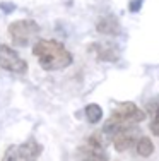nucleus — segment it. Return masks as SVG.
I'll return each mask as SVG.
<instances>
[{"label": "nucleus", "instance_id": "ddd939ff", "mask_svg": "<svg viewBox=\"0 0 159 161\" xmlns=\"http://www.w3.org/2000/svg\"><path fill=\"white\" fill-rule=\"evenodd\" d=\"M142 3H144V0H130V3H128V10L130 12H140V9H142Z\"/></svg>", "mask_w": 159, "mask_h": 161}, {"label": "nucleus", "instance_id": "6e6552de", "mask_svg": "<svg viewBox=\"0 0 159 161\" xmlns=\"http://www.w3.org/2000/svg\"><path fill=\"white\" fill-rule=\"evenodd\" d=\"M139 137H140V134L135 130V127H130V129H123V130H120V132L113 134L109 142L113 144V147L118 153H125V151H128V149L135 147Z\"/></svg>", "mask_w": 159, "mask_h": 161}, {"label": "nucleus", "instance_id": "423d86ee", "mask_svg": "<svg viewBox=\"0 0 159 161\" xmlns=\"http://www.w3.org/2000/svg\"><path fill=\"white\" fill-rule=\"evenodd\" d=\"M0 69L16 75H24L28 74L29 67H28V62L12 47L0 43Z\"/></svg>", "mask_w": 159, "mask_h": 161}, {"label": "nucleus", "instance_id": "0eeeda50", "mask_svg": "<svg viewBox=\"0 0 159 161\" xmlns=\"http://www.w3.org/2000/svg\"><path fill=\"white\" fill-rule=\"evenodd\" d=\"M89 53L98 60V62H109L115 64L120 60V48L111 41H96L89 45Z\"/></svg>", "mask_w": 159, "mask_h": 161}, {"label": "nucleus", "instance_id": "20e7f679", "mask_svg": "<svg viewBox=\"0 0 159 161\" xmlns=\"http://www.w3.org/2000/svg\"><path fill=\"white\" fill-rule=\"evenodd\" d=\"M43 154V144L36 137H29L21 144H12L3 151L2 161H38Z\"/></svg>", "mask_w": 159, "mask_h": 161}, {"label": "nucleus", "instance_id": "4468645a", "mask_svg": "<svg viewBox=\"0 0 159 161\" xmlns=\"http://www.w3.org/2000/svg\"><path fill=\"white\" fill-rule=\"evenodd\" d=\"M0 9H2L5 14H10V12H14L16 5H14V3H0Z\"/></svg>", "mask_w": 159, "mask_h": 161}, {"label": "nucleus", "instance_id": "9d476101", "mask_svg": "<svg viewBox=\"0 0 159 161\" xmlns=\"http://www.w3.org/2000/svg\"><path fill=\"white\" fill-rule=\"evenodd\" d=\"M147 113L151 115V132L159 137V101L147 103Z\"/></svg>", "mask_w": 159, "mask_h": 161}, {"label": "nucleus", "instance_id": "9b49d317", "mask_svg": "<svg viewBox=\"0 0 159 161\" xmlns=\"http://www.w3.org/2000/svg\"><path fill=\"white\" fill-rule=\"evenodd\" d=\"M135 151H137V154L142 156V158H149V156L154 153L152 141H151L149 137H146V136H140L139 141H137V144H135Z\"/></svg>", "mask_w": 159, "mask_h": 161}, {"label": "nucleus", "instance_id": "f03ea898", "mask_svg": "<svg viewBox=\"0 0 159 161\" xmlns=\"http://www.w3.org/2000/svg\"><path fill=\"white\" fill-rule=\"evenodd\" d=\"M144 120H146V112L142 108H139L135 103H132V101L118 103L116 108L109 115V118L106 120V124L103 127V134L106 136V139L109 141L113 134L120 132L123 129L135 127L137 124H140Z\"/></svg>", "mask_w": 159, "mask_h": 161}, {"label": "nucleus", "instance_id": "7ed1b4c3", "mask_svg": "<svg viewBox=\"0 0 159 161\" xmlns=\"http://www.w3.org/2000/svg\"><path fill=\"white\" fill-rule=\"evenodd\" d=\"M106 139L103 132H94L91 134L84 144H81L75 151V158L77 161H109V156L106 153Z\"/></svg>", "mask_w": 159, "mask_h": 161}, {"label": "nucleus", "instance_id": "39448f33", "mask_svg": "<svg viewBox=\"0 0 159 161\" xmlns=\"http://www.w3.org/2000/svg\"><path fill=\"white\" fill-rule=\"evenodd\" d=\"M9 36L16 47H28L40 34L41 28L34 19H17L9 24Z\"/></svg>", "mask_w": 159, "mask_h": 161}, {"label": "nucleus", "instance_id": "f8f14e48", "mask_svg": "<svg viewBox=\"0 0 159 161\" xmlns=\"http://www.w3.org/2000/svg\"><path fill=\"white\" fill-rule=\"evenodd\" d=\"M84 115H86V120H87L89 124H98V122H101V118H103V108H101L98 103H89L84 108Z\"/></svg>", "mask_w": 159, "mask_h": 161}, {"label": "nucleus", "instance_id": "f257e3e1", "mask_svg": "<svg viewBox=\"0 0 159 161\" xmlns=\"http://www.w3.org/2000/svg\"><path fill=\"white\" fill-rule=\"evenodd\" d=\"M33 55L43 70H63L74 64V55L58 40H38L33 45Z\"/></svg>", "mask_w": 159, "mask_h": 161}, {"label": "nucleus", "instance_id": "1a4fd4ad", "mask_svg": "<svg viewBox=\"0 0 159 161\" xmlns=\"http://www.w3.org/2000/svg\"><path fill=\"white\" fill-rule=\"evenodd\" d=\"M96 31L103 36H109L115 38L122 34V24H120V19L113 14H106V16L99 17L96 22Z\"/></svg>", "mask_w": 159, "mask_h": 161}]
</instances>
